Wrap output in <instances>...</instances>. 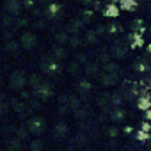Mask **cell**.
Wrapping results in <instances>:
<instances>
[{
  "label": "cell",
  "mask_w": 151,
  "mask_h": 151,
  "mask_svg": "<svg viewBox=\"0 0 151 151\" xmlns=\"http://www.w3.org/2000/svg\"><path fill=\"white\" fill-rule=\"evenodd\" d=\"M27 75L23 71H13L11 73V77H9V86L13 89H22L25 84H27Z\"/></svg>",
  "instance_id": "obj_1"
},
{
  "label": "cell",
  "mask_w": 151,
  "mask_h": 151,
  "mask_svg": "<svg viewBox=\"0 0 151 151\" xmlns=\"http://www.w3.org/2000/svg\"><path fill=\"white\" fill-rule=\"evenodd\" d=\"M34 94H36L37 98H41V100H48V98H52L53 91H52V87H50L46 82H37V84L34 86Z\"/></svg>",
  "instance_id": "obj_2"
},
{
  "label": "cell",
  "mask_w": 151,
  "mask_h": 151,
  "mask_svg": "<svg viewBox=\"0 0 151 151\" xmlns=\"http://www.w3.org/2000/svg\"><path fill=\"white\" fill-rule=\"evenodd\" d=\"M20 41H22V45H23L25 50H32V48L36 46V43H37V37H36L34 34H30V32H23Z\"/></svg>",
  "instance_id": "obj_3"
},
{
  "label": "cell",
  "mask_w": 151,
  "mask_h": 151,
  "mask_svg": "<svg viewBox=\"0 0 151 151\" xmlns=\"http://www.w3.org/2000/svg\"><path fill=\"white\" fill-rule=\"evenodd\" d=\"M43 128H45V119H41V117H32V119H30L29 130H30L34 135H39V133L43 132Z\"/></svg>",
  "instance_id": "obj_4"
},
{
  "label": "cell",
  "mask_w": 151,
  "mask_h": 151,
  "mask_svg": "<svg viewBox=\"0 0 151 151\" xmlns=\"http://www.w3.org/2000/svg\"><path fill=\"white\" fill-rule=\"evenodd\" d=\"M6 11L9 14H18L22 11V2L20 0H7L6 2Z\"/></svg>",
  "instance_id": "obj_5"
},
{
  "label": "cell",
  "mask_w": 151,
  "mask_h": 151,
  "mask_svg": "<svg viewBox=\"0 0 151 151\" xmlns=\"http://www.w3.org/2000/svg\"><path fill=\"white\" fill-rule=\"evenodd\" d=\"M53 132H55V139L60 140V139H64V137L68 135V126H66L64 123H57L55 128H53Z\"/></svg>",
  "instance_id": "obj_6"
},
{
  "label": "cell",
  "mask_w": 151,
  "mask_h": 151,
  "mask_svg": "<svg viewBox=\"0 0 151 151\" xmlns=\"http://www.w3.org/2000/svg\"><path fill=\"white\" fill-rule=\"evenodd\" d=\"M116 73H107L105 71V75H101V77H100V80H101V84L103 86H114L116 84Z\"/></svg>",
  "instance_id": "obj_7"
},
{
  "label": "cell",
  "mask_w": 151,
  "mask_h": 151,
  "mask_svg": "<svg viewBox=\"0 0 151 151\" xmlns=\"http://www.w3.org/2000/svg\"><path fill=\"white\" fill-rule=\"evenodd\" d=\"M78 89H80V94H89V93L93 91V86H91L89 80H82V82L78 84Z\"/></svg>",
  "instance_id": "obj_8"
},
{
  "label": "cell",
  "mask_w": 151,
  "mask_h": 151,
  "mask_svg": "<svg viewBox=\"0 0 151 151\" xmlns=\"http://www.w3.org/2000/svg\"><path fill=\"white\" fill-rule=\"evenodd\" d=\"M137 107H139L140 110L149 109V98H147V94H144L142 98H139V100H137Z\"/></svg>",
  "instance_id": "obj_9"
},
{
  "label": "cell",
  "mask_w": 151,
  "mask_h": 151,
  "mask_svg": "<svg viewBox=\"0 0 151 151\" xmlns=\"http://www.w3.org/2000/svg\"><path fill=\"white\" fill-rule=\"evenodd\" d=\"M123 117H124V110L116 107V109L112 110V119H114V121H119V119H123Z\"/></svg>",
  "instance_id": "obj_10"
},
{
  "label": "cell",
  "mask_w": 151,
  "mask_h": 151,
  "mask_svg": "<svg viewBox=\"0 0 151 151\" xmlns=\"http://www.w3.org/2000/svg\"><path fill=\"white\" fill-rule=\"evenodd\" d=\"M105 14H107V16H114V18H116V16L119 14V11H117V7H116L114 4H110V6H107V11H105Z\"/></svg>",
  "instance_id": "obj_11"
},
{
  "label": "cell",
  "mask_w": 151,
  "mask_h": 151,
  "mask_svg": "<svg viewBox=\"0 0 151 151\" xmlns=\"http://www.w3.org/2000/svg\"><path fill=\"white\" fill-rule=\"evenodd\" d=\"M142 36L140 34H133L132 36V46H142Z\"/></svg>",
  "instance_id": "obj_12"
},
{
  "label": "cell",
  "mask_w": 151,
  "mask_h": 151,
  "mask_svg": "<svg viewBox=\"0 0 151 151\" xmlns=\"http://www.w3.org/2000/svg\"><path fill=\"white\" fill-rule=\"evenodd\" d=\"M6 146H7L9 149H20V147H22V144H20V139H18V137H16L14 140H9Z\"/></svg>",
  "instance_id": "obj_13"
},
{
  "label": "cell",
  "mask_w": 151,
  "mask_h": 151,
  "mask_svg": "<svg viewBox=\"0 0 151 151\" xmlns=\"http://www.w3.org/2000/svg\"><path fill=\"white\" fill-rule=\"evenodd\" d=\"M105 71L107 73H117V66L114 62H105Z\"/></svg>",
  "instance_id": "obj_14"
},
{
  "label": "cell",
  "mask_w": 151,
  "mask_h": 151,
  "mask_svg": "<svg viewBox=\"0 0 151 151\" xmlns=\"http://www.w3.org/2000/svg\"><path fill=\"white\" fill-rule=\"evenodd\" d=\"M114 55H116V57H124V55H126V52H124V48H123V46H119V45H117V46H114Z\"/></svg>",
  "instance_id": "obj_15"
},
{
  "label": "cell",
  "mask_w": 151,
  "mask_h": 151,
  "mask_svg": "<svg viewBox=\"0 0 151 151\" xmlns=\"http://www.w3.org/2000/svg\"><path fill=\"white\" fill-rule=\"evenodd\" d=\"M29 149H43V142L41 140H32L29 144Z\"/></svg>",
  "instance_id": "obj_16"
},
{
  "label": "cell",
  "mask_w": 151,
  "mask_h": 151,
  "mask_svg": "<svg viewBox=\"0 0 151 151\" xmlns=\"http://www.w3.org/2000/svg\"><path fill=\"white\" fill-rule=\"evenodd\" d=\"M18 139H20V140H25V139H29V132H27L25 128H20V130H18Z\"/></svg>",
  "instance_id": "obj_17"
},
{
  "label": "cell",
  "mask_w": 151,
  "mask_h": 151,
  "mask_svg": "<svg viewBox=\"0 0 151 151\" xmlns=\"http://www.w3.org/2000/svg\"><path fill=\"white\" fill-rule=\"evenodd\" d=\"M112 103H114V107H119L123 103V98L119 94H112Z\"/></svg>",
  "instance_id": "obj_18"
},
{
  "label": "cell",
  "mask_w": 151,
  "mask_h": 151,
  "mask_svg": "<svg viewBox=\"0 0 151 151\" xmlns=\"http://www.w3.org/2000/svg\"><path fill=\"white\" fill-rule=\"evenodd\" d=\"M147 132H144V130H140V132H137V139L139 140H147Z\"/></svg>",
  "instance_id": "obj_19"
},
{
  "label": "cell",
  "mask_w": 151,
  "mask_h": 151,
  "mask_svg": "<svg viewBox=\"0 0 151 151\" xmlns=\"http://www.w3.org/2000/svg\"><path fill=\"white\" fill-rule=\"evenodd\" d=\"M57 41H59V43H66V41H68V36H66L64 32H59V34H57Z\"/></svg>",
  "instance_id": "obj_20"
},
{
  "label": "cell",
  "mask_w": 151,
  "mask_h": 151,
  "mask_svg": "<svg viewBox=\"0 0 151 151\" xmlns=\"http://www.w3.org/2000/svg\"><path fill=\"white\" fill-rule=\"evenodd\" d=\"M53 55H55V57H62V55H64V50H62L60 46H55V48H53Z\"/></svg>",
  "instance_id": "obj_21"
},
{
  "label": "cell",
  "mask_w": 151,
  "mask_h": 151,
  "mask_svg": "<svg viewBox=\"0 0 151 151\" xmlns=\"http://www.w3.org/2000/svg\"><path fill=\"white\" fill-rule=\"evenodd\" d=\"M96 37H98V36H96V32H93V30H89V32H87V39H89L91 43H93V41H96Z\"/></svg>",
  "instance_id": "obj_22"
},
{
  "label": "cell",
  "mask_w": 151,
  "mask_h": 151,
  "mask_svg": "<svg viewBox=\"0 0 151 151\" xmlns=\"http://www.w3.org/2000/svg\"><path fill=\"white\" fill-rule=\"evenodd\" d=\"M9 48H11V50H13V52H16V50H18V45H16V43H13V41H11V43H9V45H7V50H9Z\"/></svg>",
  "instance_id": "obj_23"
},
{
  "label": "cell",
  "mask_w": 151,
  "mask_h": 151,
  "mask_svg": "<svg viewBox=\"0 0 151 151\" xmlns=\"http://www.w3.org/2000/svg\"><path fill=\"white\" fill-rule=\"evenodd\" d=\"M6 109H7V105H6V101H4L2 98H0V112H4Z\"/></svg>",
  "instance_id": "obj_24"
},
{
  "label": "cell",
  "mask_w": 151,
  "mask_h": 151,
  "mask_svg": "<svg viewBox=\"0 0 151 151\" xmlns=\"http://www.w3.org/2000/svg\"><path fill=\"white\" fill-rule=\"evenodd\" d=\"M110 135H112V139H116V135H117V130H116V128H110Z\"/></svg>",
  "instance_id": "obj_25"
},
{
  "label": "cell",
  "mask_w": 151,
  "mask_h": 151,
  "mask_svg": "<svg viewBox=\"0 0 151 151\" xmlns=\"http://www.w3.org/2000/svg\"><path fill=\"white\" fill-rule=\"evenodd\" d=\"M18 23H20V25H27V23H29V20H27V18H23V20H20Z\"/></svg>",
  "instance_id": "obj_26"
},
{
  "label": "cell",
  "mask_w": 151,
  "mask_h": 151,
  "mask_svg": "<svg viewBox=\"0 0 151 151\" xmlns=\"http://www.w3.org/2000/svg\"><path fill=\"white\" fill-rule=\"evenodd\" d=\"M142 130H144V132H147V130H149V124H147V123H144V124H142Z\"/></svg>",
  "instance_id": "obj_27"
},
{
  "label": "cell",
  "mask_w": 151,
  "mask_h": 151,
  "mask_svg": "<svg viewBox=\"0 0 151 151\" xmlns=\"http://www.w3.org/2000/svg\"><path fill=\"white\" fill-rule=\"evenodd\" d=\"M84 4H94V0H82Z\"/></svg>",
  "instance_id": "obj_28"
}]
</instances>
